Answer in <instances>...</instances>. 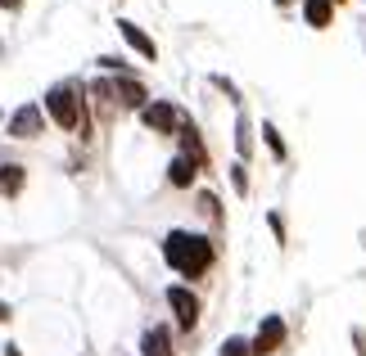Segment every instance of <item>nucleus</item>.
<instances>
[{"mask_svg":"<svg viewBox=\"0 0 366 356\" xmlns=\"http://www.w3.org/2000/svg\"><path fill=\"white\" fill-rule=\"evenodd\" d=\"M217 258H222V244L217 235L208 230H186V225H177V230L163 235V262L172 266V275L181 284H199L217 270Z\"/></svg>","mask_w":366,"mask_h":356,"instance_id":"obj_1","label":"nucleus"},{"mask_svg":"<svg viewBox=\"0 0 366 356\" xmlns=\"http://www.w3.org/2000/svg\"><path fill=\"white\" fill-rule=\"evenodd\" d=\"M41 108H46V118H50L54 131L77 136V140H86V145H91V136H95V118H91L86 81H77V77L54 81V86L41 95Z\"/></svg>","mask_w":366,"mask_h":356,"instance_id":"obj_2","label":"nucleus"},{"mask_svg":"<svg viewBox=\"0 0 366 356\" xmlns=\"http://www.w3.org/2000/svg\"><path fill=\"white\" fill-rule=\"evenodd\" d=\"M167 311H172V330L177 334H194L204 320V297L194 284H167Z\"/></svg>","mask_w":366,"mask_h":356,"instance_id":"obj_3","label":"nucleus"},{"mask_svg":"<svg viewBox=\"0 0 366 356\" xmlns=\"http://www.w3.org/2000/svg\"><path fill=\"white\" fill-rule=\"evenodd\" d=\"M190 113L177 104V99H149L145 108H140V126H145L149 136H167V140H177L181 136V126H186Z\"/></svg>","mask_w":366,"mask_h":356,"instance_id":"obj_4","label":"nucleus"},{"mask_svg":"<svg viewBox=\"0 0 366 356\" xmlns=\"http://www.w3.org/2000/svg\"><path fill=\"white\" fill-rule=\"evenodd\" d=\"M86 99H91V118L100 122V126H114L118 118H122V99H118V86H114V77H91L86 81Z\"/></svg>","mask_w":366,"mask_h":356,"instance_id":"obj_5","label":"nucleus"},{"mask_svg":"<svg viewBox=\"0 0 366 356\" xmlns=\"http://www.w3.org/2000/svg\"><path fill=\"white\" fill-rule=\"evenodd\" d=\"M249 343H253V356H280L290 343V320L280 316V311H267V316L253 325Z\"/></svg>","mask_w":366,"mask_h":356,"instance_id":"obj_6","label":"nucleus"},{"mask_svg":"<svg viewBox=\"0 0 366 356\" xmlns=\"http://www.w3.org/2000/svg\"><path fill=\"white\" fill-rule=\"evenodd\" d=\"M46 131H50V118H46V108H41V99H36V104H19L5 118V136L19 140V145H23V140H41Z\"/></svg>","mask_w":366,"mask_h":356,"instance_id":"obj_7","label":"nucleus"},{"mask_svg":"<svg viewBox=\"0 0 366 356\" xmlns=\"http://www.w3.org/2000/svg\"><path fill=\"white\" fill-rule=\"evenodd\" d=\"M177 153H186V158L199 167L204 176H213L217 167H213V149H208V140H204V131H199V122L194 118H186V126H181V136H177Z\"/></svg>","mask_w":366,"mask_h":356,"instance_id":"obj_8","label":"nucleus"},{"mask_svg":"<svg viewBox=\"0 0 366 356\" xmlns=\"http://www.w3.org/2000/svg\"><path fill=\"white\" fill-rule=\"evenodd\" d=\"M136 356H177V330L172 320H154L140 330V343H136Z\"/></svg>","mask_w":366,"mask_h":356,"instance_id":"obj_9","label":"nucleus"},{"mask_svg":"<svg viewBox=\"0 0 366 356\" xmlns=\"http://www.w3.org/2000/svg\"><path fill=\"white\" fill-rule=\"evenodd\" d=\"M118 36L127 41V50H136L145 63H159V41H154L140 23H132V19H118Z\"/></svg>","mask_w":366,"mask_h":356,"instance_id":"obj_10","label":"nucleus"},{"mask_svg":"<svg viewBox=\"0 0 366 356\" xmlns=\"http://www.w3.org/2000/svg\"><path fill=\"white\" fill-rule=\"evenodd\" d=\"M114 86H118V99H122V108L127 113H140L149 104V81L145 77H136V73H127V77H114Z\"/></svg>","mask_w":366,"mask_h":356,"instance_id":"obj_11","label":"nucleus"},{"mask_svg":"<svg viewBox=\"0 0 366 356\" xmlns=\"http://www.w3.org/2000/svg\"><path fill=\"white\" fill-rule=\"evenodd\" d=\"M23 190H27V163H14V158H5L0 163V198H23Z\"/></svg>","mask_w":366,"mask_h":356,"instance_id":"obj_12","label":"nucleus"},{"mask_svg":"<svg viewBox=\"0 0 366 356\" xmlns=\"http://www.w3.org/2000/svg\"><path fill=\"white\" fill-rule=\"evenodd\" d=\"M199 167H194L186 153H172V158H167V185H172V190H194V185H199Z\"/></svg>","mask_w":366,"mask_h":356,"instance_id":"obj_13","label":"nucleus"},{"mask_svg":"<svg viewBox=\"0 0 366 356\" xmlns=\"http://www.w3.org/2000/svg\"><path fill=\"white\" fill-rule=\"evenodd\" d=\"M299 5H303V23L312 27V32L335 27V9H340V0H299Z\"/></svg>","mask_w":366,"mask_h":356,"instance_id":"obj_14","label":"nucleus"},{"mask_svg":"<svg viewBox=\"0 0 366 356\" xmlns=\"http://www.w3.org/2000/svg\"><path fill=\"white\" fill-rule=\"evenodd\" d=\"M253 136H258V131H253L249 113L240 108V113H235V158H240V163H249V158H253Z\"/></svg>","mask_w":366,"mask_h":356,"instance_id":"obj_15","label":"nucleus"},{"mask_svg":"<svg viewBox=\"0 0 366 356\" xmlns=\"http://www.w3.org/2000/svg\"><path fill=\"white\" fill-rule=\"evenodd\" d=\"M258 136H262V145H267V153H272L276 163H285V158H290V145H285V136H280V126H276V122H262V126H258Z\"/></svg>","mask_w":366,"mask_h":356,"instance_id":"obj_16","label":"nucleus"},{"mask_svg":"<svg viewBox=\"0 0 366 356\" xmlns=\"http://www.w3.org/2000/svg\"><path fill=\"white\" fill-rule=\"evenodd\" d=\"M194 203H199V217H204V221H213V230H222V203H217V194L199 190V198H194Z\"/></svg>","mask_w":366,"mask_h":356,"instance_id":"obj_17","label":"nucleus"},{"mask_svg":"<svg viewBox=\"0 0 366 356\" xmlns=\"http://www.w3.org/2000/svg\"><path fill=\"white\" fill-rule=\"evenodd\" d=\"M217 356H253L249 334H227V338H222V347H217Z\"/></svg>","mask_w":366,"mask_h":356,"instance_id":"obj_18","label":"nucleus"},{"mask_svg":"<svg viewBox=\"0 0 366 356\" xmlns=\"http://www.w3.org/2000/svg\"><path fill=\"white\" fill-rule=\"evenodd\" d=\"M231 190L240 194V198H249V190H253V180H249V163H240V158L231 163Z\"/></svg>","mask_w":366,"mask_h":356,"instance_id":"obj_19","label":"nucleus"},{"mask_svg":"<svg viewBox=\"0 0 366 356\" xmlns=\"http://www.w3.org/2000/svg\"><path fill=\"white\" fill-rule=\"evenodd\" d=\"M100 73L104 77H127V73H136V68L127 63L122 54H100Z\"/></svg>","mask_w":366,"mask_h":356,"instance_id":"obj_20","label":"nucleus"},{"mask_svg":"<svg viewBox=\"0 0 366 356\" xmlns=\"http://www.w3.org/2000/svg\"><path fill=\"white\" fill-rule=\"evenodd\" d=\"M267 225H272V235H276V244H285V235H290V225H285V217H280V212L272 208L267 212Z\"/></svg>","mask_w":366,"mask_h":356,"instance_id":"obj_21","label":"nucleus"},{"mask_svg":"<svg viewBox=\"0 0 366 356\" xmlns=\"http://www.w3.org/2000/svg\"><path fill=\"white\" fill-rule=\"evenodd\" d=\"M348 338H353V352L366 356V330H362V325H353V334H348Z\"/></svg>","mask_w":366,"mask_h":356,"instance_id":"obj_22","label":"nucleus"},{"mask_svg":"<svg viewBox=\"0 0 366 356\" xmlns=\"http://www.w3.org/2000/svg\"><path fill=\"white\" fill-rule=\"evenodd\" d=\"M0 9H5V14H19V9H23V0H0Z\"/></svg>","mask_w":366,"mask_h":356,"instance_id":"obj_23","label":"nucleus"},{"mask_svg":"<svg viewBox=\"0 0 366 356\" xmlns=\"http://www.w3.org/2000/svg\"><path fill=\"white\" fill-rule=\"evenodd\" d=\"M14 320V311H9V302H0V325H9Z\"/></svg>","mask_w":366,"mask_h":356,"instance_id":"obj_24","label":"nucleus"},{"mask_svg":"<svg viewBox=\"0 0 366 356\" xmlns=\"http://www.w3.org/2000/svg\"><path fill=\"white\" fill-rule=\"evenodd\" d=\"M5 356H23V352H19V343H5Z\"/></svg>","mask_w":366,"mask_h":356,"instance_id":"obj_25","label":"nucleus"},{"mask_svg":"<svg viewBox=\"0 0 366 356\" xmlns=\"http://www.w3.org/2000/svg\"><path fill=\"white\" fill-rule=\"evenodd\" d=\"M272 5H276V9H290V5H294V0H272Z\"/></svg>","mask_w":366,"mask_h":356,"instance_id":"obj_26","label":"nucleus"},{"mask_svg":"<svg viewBox=\"0 0 366 356\" xmlns=\"http://www.w3.org/2000/svg\"><path fill=\"white\" fill-rule=\"evenodd\" d=\"M5 118H9V113H5V108H0V126H5Z\"/></svg>","mask_w":366,"mask_h":356,"instance_id":"obj_27","label":"nucleus"},{"mask_svg":"<svg viewBox=\"0 0 366 356\" xmlns=\"http://www.w3.org/2000/svg\"><path fill=\"white\" fill-rule=\"evenodd\" d=\"M0 54H5V41H0Z\"/></svg>","mask_w":366,"mask_h":356,"instance_id":"obj_28","label":"nucleus"},{"mask_svg":"<svg viewBox=\"0 0 366 356\" xmlns=\"http://www.w3.org/2000/svg\"><path fill=\"white\" fill-rule=\"evenodd\" d=\"M340 5H348V0H340Z\"/></svg>","mask_w":366,"mask_h":356,"instance_id":"obj_29","label":"nucleus"}]
</instances>
